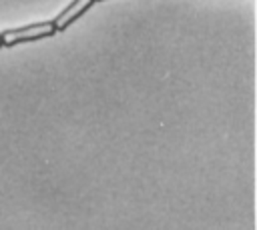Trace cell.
Here are the masks:
<instances>
[{
    "label": "cell",
    "instance_id": "cell-1",
    "mask_svg": "<svg viewBox=\"0 0 257 230\" xmlns=\"http://www.w3.org/2000/svg\"><path fill=\"white\" fill-rule=\"evenodd\" d=\"M56 34V28L52 22H34L28 26H20V28H10L4 30L0 34V42L2 46L10 48L16 44H24V42H34V40H42V38H50Z\"/></svg>",
    "mask_w": 257,
    "mask_h": 230
},
{
    "label": "cell",
    "instance_id": "cell-2",
    "mask_svg": "<svg viewBox=\"0 0 257 230\" xmlns=\"http://www.w3.org/2000/svg\"><path fill=\"white\" fill-rule=\"evenodd\" d=\"M94 4V0H72L54 20H52V24H54V28H56V32H60V30H66L74 20H78L90 6Z\"/></svg>",
    "mask_w": 257,
    "mask_h": 230
},
{
    "label": "cell",
    "instance_id": "cell-3",
    "mask_svg": "<svg viewBox=\"0 0 257 230\" xmlns=\"http://www.w3.org/2000/svg\"><path fill=\"white\" fill-rule=\"evenodd\" d=\"M94 2H96V0H94ZM98 2H102V0H98Z\"/></svg>",
    "mask_w": 257,
    "mask_h": 230
},
{
    "label": "cell",
    "instance_id": "cell-4",
    "mask_svg": "<svg viewBox=\"0 0 257 230\" xmlns=\"http://www.w3.org/2000/svg\"><path fill=\"white\" fill-rule=\"evenodd\" d=\"M0 46H2V42H0Z\"/></svg>",
    "mask_w": 257,
    "mask_h": 230
}]
</instances>
